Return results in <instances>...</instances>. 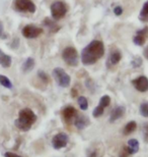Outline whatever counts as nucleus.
<instances>
[{
	"label": "nucleus",
	"instance_id": "nucleus-9",
	"mask_svg": "<svg viewBox=\"0 0 148 157\" xmlns=\"http://www.w3.org/2000/svg\"><path fill=\"white\" fill-rule=\"evenodd\" d=\"M77 110L73 106H66L62 110V117L63 119L67 122V124H71L74 122L75 118L77 117Z\"/></svg>",
	"mask_w": 148,
	"mask_h": 157
},
{
	"label": "nucleus",
	"instance_id": "nucleus-2",
	"mask_svg": "<svg viewBox=\"0 0 148 157\" xmlns=\"http://www.w3.org/2000/svg\"><path fill=\"white\" fill-rule=\"evenodd\" d=\"M37 121V115L30 108L21 109L18 113V117L15 121L14 124L17 128L23 132H27L31 130L33 124Z\"/></svg>",
	"mask_w": 148,
	"mask_h": 157
},
{
	"label": "nucleus",
	"instance_id": "nucleus-17",
	"mask_svg": "<svg viewBox=\"0 0 148 157\" xmlns=\"http://www.w3.org/2000/svg\"><path fill=\"white\" fill-rule=\"evenodd\" d=\"M127 148L129 150V153L131 154H135V153L138 152V150H139V143H138V141L136 139H131L128 141V146Z\"/></svg>",
	"mask_w": 148,
	"mask_h": 157
},
{
	"label": "nucleus",
	"instance_id": "nucleus-29",
	"mask_svg": "<svg viewBox=\"0 0 148 157\" xmlns=\"http://www.w3.org/2000/svg\"><path fill=\"white\" fill-rule=\"evenodd\" d=\"M131 63L133 65V67H141V64H142V59L140 57H136Z\"/></svg>",
	"mask_w": 148,
	"mask_h": 157
},
{
	"label": "nucleus",
	"instance_id": "nucleus-20",
	"mask_svg": "<svg viewBox=\"0 0 148 157\" xmlns=\"http://www.w3.org/2000/svg\"><path fill=\"white\" fill-rule=\"evenodd\" d=\"M139 20L143 23H148V1L144 3L142 9L139 13Z\"/></svg>",
	"mask_w": 148,
	"mask_h": 157
},
{
	"label": "nucleus",
	"instance_id": "nucleus-27",
	"mask_svg": "<svg viewBox=\"0 0 148 157\" xmlns=\"http://www.w3.org/2000/svg\"><path fill=\"white\" fill-rule=\"evenodd\" d=\"M142 133H143V139L146 143H148V122H144L143 128H142Z\"/></svg>",
	"mask_w": 148,
	"mask_h": 157
},
{
	"label": "nucleus",
	"instance_id": "nucleus-19",
	"mask_svg": "<svg viewBox=\"0 0 148 157\" xmlns=\"http://www.w3.org/2000/svg\"><path fill=\"white\" fill-rule=\"evenodd\" d=\"M34 67V59L31 57H29L23 62V67H21V70H23V73H29V71L33 70Z\"/></svg>",
	"mask_w": 148,
	"mask_h": 157
},
{
	"label": "nucleus",
	"instance_id": "nucleus-13",
	"mask_svg": "<svg viewBox=\"0 0 148 157\" xmlns=\"http://www.w3.org/2000/svg\"><path fill=\"white\" fill-rule=\"evenodd\" d=\"M90 121L87 117L85 115H77V117L75 118L74 121V124L75 127L77 128H79V130H82V128H85L87 125H89Z\"/></svg>",
	"mask_w": 148,
	"mask_h": 157
},
{
	"label": "nucleus",
	"instance_id": "nucleus-26",
	"mask_svg": "<svg viewBox=\"0 0 148 157\" xmlns=\"http://www.w3.org/2000/svg\"><path fill=\"white\" fill-rule=\"evenodd\" d=\"M38 76H39V78L42 80L44 83L45 84H48L49 82H50V78H49V76L47 75L45 71H38Z\"/></svg>",
	"mask_w": 148,
	"mask_h": 157
},
{
	"label": "nucleus",
	"instance_id": "nucleus-33",
	"mask_svg": "<svg viewBox=\"0 0 148 157\" xmlns=\"http://www.w3.org/2000/svg\"><path fill=\"white\" fill-rule=\"evenodd\" d=\"M4 157H21V156L15 154V153H12V152H5Z\"/></svg>",
	"mask_w": 148,
	"mask_h": 157
},
{
	"label": "nucleus",
	"instance_id": "nucleus-6",
	"mask_svg": "<svg viewBox=\"0 0 148 157\" xmlns=\"http://www.w3.org/2000/svg\"><path fill=\"white\" fill-rule=\"evenodd\" d=\"M14 8L20 12H36V4L31 0H14Z\"/></svg>",
	"mask_w": 148,
	"mask_h": 157
},
{
	"label": "nucleus",
	"instance_id": "nucleus-16",
	"mask_svg": "<svg viewBox=\"0 0 148 157\" xmlns=\"http://www.w3.org/2000/svg\"><path fill=\"white\" fill-rule=\"evenodd\" d=\"M43 24L45 25L47 28H48L49 31L51 33H56V32H58V31L60 30V27L58 26V25L56 24L54 21H52L51 18H49V17L45 18L44 21H43Z\"/></svg>",
	"mask_w": 148,
	"mask_h": 157
},
{
	"label": "nucleus",
	"instance_id": "nucleus-11",
	"mask_svg": "<svg viewBox=\"0 0 148 157\" xmlns=\"http://www.w3.org/2000/svg\"><path fill=\"white\" fill-rule=\"evenodd\" d=\"M148 35V28L145 27L142 30H139L136 34V36L133 38V42L137 46H143L146 42V37Z\"/></svg>",
	"mask_w": 148,
	"mask_h": 157
},
{
	"label": "nucleus",
	"instance_id": "nucleus-25",
	"mask_svg": "<svg viewBox=\"0 0 148 157\" xmlns=\"http://www.w3.org/2000/svg\"><path fill=\"white\" fill-rule=\"evenodd\" d=\"M103 111H105V108L102 107V106H96V108L93 109V111H92V115H93V117H102V115L103 114Z\"/></svg>",
	"mask_w": 148,
	"mask_h": 157
},
{
	"label": "nucleus",
	"instance_id": "nucleus-14",
	"mask_svg": "<svg viewBox=\"0 0 148 157\" xmlns=\"http://www.w3.org/2000/svg\"><path fill=\"white\" fill-rule=\"evenodd\" d=\"M125 107L124 106H118L116 107L114 110L112 111L111 117H110V121L111 122H115L116 121H118L119 118H121L123 115L125 114Z\"/></svg>",
	"mask_w": 148,
	"mask_h": 157
},
{
	"label": "nucleus",
	"instance_id": "nucleus-8",
	"mask_svg": "<svg viewBox=\"0 0 148 157\" xmlns=\"http://www.w3.org/2000/svg\"><path fill=\"white\" fill-rule=\"evenodd\" d=\"M69 137L68 135H66L65 133H59L57 135H55L54 138L52 139V145L54 147V149L59 150L66 147V145L68 144Z\"/></svg>",
	"mask_w": 148,
	"mask_h": 157
},
{
	"label": "nucleus",
	"instance_id": "nucleus-3",
	"mask_svg": "<svg viewBox=\"0 0 148 157\" xmlns=\"http://www.w3.org/2000/svg\"><path fill=\"white\" fill-rule=\"evenodd\" d=\"M62 58L69 67H77L79 63L78 52L74 47H66L62 52Z\"/></svg>",
	"mask_w": 148,
	"mask_h": 157
},
{
	"label": "nucleus",
	"instance_id": "nucleus-4",
	"mask_svg": "<svg viewBox=\"0 0 148 157\" xmlns=\"http://www.w3.org/2000/svg\"><path fill=\"white\" fill-rule=\"evenodd\" d=\"M50 9H51L53 18L56 21L63 18L68 12V6L63 1H55L54 3H52Z\"/></svg>",
	"mask_w": 148,
	"mask_h": 157
},
{
	"label": "nucleus",
	"instance_id": "nucleus-30",
	"mask_svg": "<svg viewBox=\"0 0 148 157\" xmlns=\"http://www.w3.org/2000/svg\"><path fill=\"white\" fill-rule=\"evenodd\" d=\"M6 34L4 33V28H3V24L0 21V39H5L6 38Z\"/></svg>",
	"mask_w": 148,
	"mask_h": 157
},
{
	"label": "nucleus",
	"instance_id": "nucleus-10",
	"mask_svg": "<svg viewBox=\"0 0 148 157\" xmlns=\"http://www.w3.org/2000/svg\"><path fill=\"white\" fill-rule=\"evenodd\" d=\"M132 85L134 86V88L139 92H147L148 91V78L144 76L138 77L135 80L132 81Z\"/></svg>",
	"mask_w": 148,
	"mask_h": 157
},
{
	"label": "nucleus",
	"instance_id": "nucleus-31",
	"mask_svg": "<svg viewBox=\"0 0 148 157\" xmlns=\"http://www.w3.org/2000/svg\"><path fill=\"white\" fill-rule=\"evenodd\" d=\"M87 157H99V149H94L91 152H89V154L87 155Z\"/></svg>",
	"mask_w": 148,
	"mask_h": 157
},
{
	"label": "nucleus",
	"instance_id": "nucleus-24",
	"mask_svg": "<svg viewBox=\"0 0 148 157\" xmlns=\"http://www.w3.org/2000/svg\"><path fill=\"white\" fill-rule=\"evenodd\" d=\"M140 114L144 117H148V102H143L139 108Z\"/></svg>",
	"mask_w": 148,
	"mask_h": 157
},
{
	"label": "nucleus",
	"instance_id": "nucleus-23",
	"mask_svg": "<svg viewBox=\"0 0 148 157\" xmlns=\"http://www.w3.org/2000/svg\"><path fill=\"white\" fill-rule=\"evenodd\" d=\"M110 104H111V98H110V96L105 95V96H103L102 98H100L99 105L102 106V107H103V108H106V107H108Z\"/></svg>",
	"mask_w": 148,
	"mask_h": 157
},
{
	"label": "nucleus",
	"instance_id": "nucleus-28",
	"mask_svg": "<svg viewBox=\"0 0 148 157\" xmlns=\"http://www.w3.org/2000/svg\"><path fill=\"white\" fill-rule=\"evenodd\" d=\"M129 155H130V153H129L127 146H123L121 148V151H120L119 157H129Z\"/></svg>",
	"mask_w": 148,
	"mask_h": 157
},
{
	"label": "nucleus",
	"instance_id": "nucleus-7",
	"mask_svg": "<svg viewBox=\"0 0 148 157\" xmlns=\"http://www.w3.org/2000/svg\"><path fill=\"white\" fill-rule=\"evenodd\" d=\"M21 34H23V36L24 37V38L34 39V38H38L40 35H42L43 29L40 27L34 26V25H27V26L23 28Z\"/></svg>",
	"mask_w": 148,
	"mask_h": 157
},
{
	"label": "nucleus",
	"instance_id": "nucleus-18",
	"mask_svg": "<svg viewBox=\"0 0 148 157\" xmlns=\"http://www.w3.org/2000/svg\"><path fill=\"white\" fill-rule=\"evenodd\" d=\"M137 128V124L135 121H129L127 124L125 125L124 130H123V134L125 136H128V135H131L133 132H135V130Z\"/></svg>",
	"mask_w": 148,
	"mask_h": 157
},
{
	"label": "nucleus",
	"instance_id": "nucleus-1",
	"mask_svg": "<svg viewBox=\"0 0 148 157\" xmlns=\"http://www.w3.org/2000/svg\"><path fill=\"white\" fill-rule=\"evenodd\" d=\"M105 54V45L102 41L93 40L84 47L81 52V61L84 65H91L100 59Z\"/></svg>",
	"mask_w": 148,
	"mask_h": 157
},
{
	"label": "nucleus",
	"instance_id": "nucleus-15",
	"mask_svg": "<svg viewBox=\"0 0 148 157\" xmlns=\"http://www.w3.org/2000/svg\"><path fill=\"white\" fill-rule=\"evenodd\" d=\"M0 65L4 68H7L11 65V57L0 49Z\"/></svg>",
	"mask_w": 148,
	"mask_h": 157
},
{
	"label": "nucleus",
	"instance_id": "nucleus-12",
	"mask_svg": "<svg viewBox=\"0 0 148 157\" xmlns=\"http://www.w3.org/2000/svg\"><path fill=\"white\" fill-rule=\"evenodd\" d=\"M121 58H122L121 52H120L118 49H113L112 51L110 52L108 61H106V65H108V67H114V65L118 64L120 62V60H121Z\"/></svg>",
	"mask_w": 148,
	"mask_h": 157
},
{
	"label": "nucleus",
	"instance_id": "nucleus-22",
	"mask_svg": "<svg viewBox=\"0 0 148 157\" xmlns=\"http://www.w3.org/2000/svg\"><path fill=\"white\" fill-rule=\"evenodd\" d=\"M77 103H78V105H79L81 110H86V109L88 108V102H87V99L84 96L78 97Z\"/></svg>",
	"mask_w": 148,
	"mask_h": 157
},
{
	"label": "nucleus",
	"instance_id": "nucleus-21",
	"mask_svg": "<svg viewBox=\"0 0 148 157\" xmlns=\"http://www.w3.org/2000/svg\"><path fill=\"white\" fill-rule=\"evenodd\" d=\"M0 84H1L3 87L7 88V89H12V87H13L11 81L6 76H3V75H0Z\"/></svg>",
	"mask_w": 148,
	"mask_h": 157
},
{
	"label": "nucleus",
	"instance_id": "nucleus-32",
	"mask_svg": "<svg viewBox=\"0 0 148 157\" xmlns=\"http://www.w3.org/2000/svg\"><path fill=\"white\" fill-rule=\"evenodd\" d=\"M114 13L117 15V17H120V15L123 13V8L121 6H116L114 8Z\"/></svg>",
	"mask_w": 148,
	"mask_h": 157
},
{
	"label": "nucleus",
	"instance_id": "nucleus-34",
	"mask_svg": "<svg viewBox=\"0 0 148 157\" xmlns=\"http://www.w3.org/2000/svg\"><path fill=\"white\" fill-rule=\"evenodd\" d=\"M143 55H144V57H145L146 59H148V46L144 48V50H143Z\"/></svg>",
	"mask_w": 148,
	"mask_h": 157
},
{
	"label": "nucleus",
	"instance_id": "nucleus-5",
	"mask_svg": "<svg viewBox=\"0 0 148 157\" xmlns=\"http://www.w3.org/2000/svg\"><path fill=\"white\" fill-rule=\"evenodd\" d=\"M53 77H54L56 82H57V84L62 88L68 87L71 83L70 76L61 67L54 68V71H53Z\"/></svg>",
	"mask_w": 148,
	"mask_h": 157
}]
</instances>
